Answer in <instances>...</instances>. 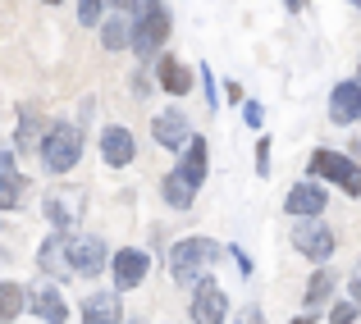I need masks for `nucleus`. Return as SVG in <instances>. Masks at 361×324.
Here are the masks:
<instances>
[{"instance_id":"7","label":"nucleus","mask_w":361,"mask_h":324,"mask_svg":"<svg viewBox=\"0 0 361 324\" xmlns=\"http://www.w3.org/2000/svg\"><path fill=\"white\" fill-rule=\"evenodd\" d=\"M147 274H151V256L142 251V247H119V251L110 256V279H115L119 292L142 288V283H147Z\"/></svg>"},{"instance_id":"25","label":"nucleus","mask_w":361,"mask_h":324,"mask_svg":"<svg viewBox=\"0 0 361 324\" xmlns=\"http://www.w3.org/2000/svg\"><path fill=\"white\" fill-rule=\"evenodd\" d=\"M106 9H110V0H73V14H78L82 27H97L106 18Z\"/></svg>"},{"instance_id":"41","label":"nucleus","mask_w":361,"mask_h":324,"mask_svg":"<svg viewBox=\"0 0 361 324\" xmlns=\"http://www.w3.org/2000/svg\"><path fill=\"white\" fill-rule=\"evenodd\" d=\"M37 324H42V320H37Z\"/></svg>"},{"instance_id":"26","label":"nucleus","mask_w":361,"mask_h":324,"mask_svg":"<svg viewBox=\"0 0 361 324\" xmlns=\"http://www.w3.org/2000/svg\"><path fill=\"white\" fill-rule=\"evenodd\" d=\"M361 316V301L348 297V301H334V311H329V324H353Z\"/></svg>"},{"instance_id":"3","label":"nucleus","mask_w":361,"mask_h":324,"mask_svg":"<svg viewBox=\"0 0 361 324\" xmlns=\"http://www.w3.org/2000/svg\"><path fill=\"white\" fill-rule=\"evenodd\" d=\"M37 156H42V169L46 174H73V165L82 160V123L73 119H55L51 128L42 132V147H37Z\"/></svg>"},{"instance_id":"8","label":"nucleus","mask_w":361,"mask_h":324,"mask_svg":"<svg viewBox=\"0 0 361 324\" xmlns=\"http://www.w3.org/2000/svg\"><path fill=\"white\" fill-rule=\"evenodd\" d=\"M69 247H73V233H69V228H51V233H46V242L37 247V270L51 274V279H73Z\"/></svg>"},{"instance_id":"23","label":"nucleus","mask_w":361,"mask_h":324,"mask_svg":"<svg viewBox=\"0 0 361 324\" xmlns=\"http://www.w3.org/2000/svg\"><path fill=\"white\" fill-rule=\"evenodd\" d=\"M37 128H42V114H37V106H32V101H23V106H18V137H14V147H18V151H32V147H42Z\"/></svg>"},{"instance_id":"33","label":"nucleus","mask_w":361,"mask_h":324,"mask_svg":"<svg viewBox=\"0 0 361 324\" xmlns=\"http://www.w3.org/2000/svg\"><path fill=\"white\" fill-rule=\"evenodd\" d=\"M238 324H265V316H261V311H256V306H247L243 316H238Z\"/></svg>"},{"instance_id":"18","label":"nucleus","mask_w":361,"mask_h":324,"mask_svg":"<svg viewBox=\"0 0 361 324\" xmlns=\"http://www.w3.org/2000/svg\"><path fill=\"white\" fill-rule=\"evenodd\" d=\"M82 324H123V301L115 292H92L82 297Z\"/></svg>"},{"instance_id":"40","label":"nucleus","mask_w":361,"mask_h":324,"mask_svg":"<svg viewBox=\"0 0 361 324\" xmlns=\"http://www.w3.org/2000/svg\"><path fill=\"white\" fill-rule=\"evenodd\" d=\"M357 78H361V60H357Z\"/></svg>"},{"instance_id":"29","label":"nucleus","mask_w":361,"mask_h":324,"mask_svg":"<svg viewBox=\"0 0 361 324\" xmlns=\"http://www.w3.org/2000/svg\"><path fill=\"white\" fill-rule=\"evenodd\" d=\"M256 174L270 178V137H265V132L256 137Z\"/></svg>"},{"instance_id":"11","label":"nucleus","mask_w":361,"mask_h":324,"mask_svg":"<svg viewBox=\"0 0 361 324\" xmlns=\"http://www.w3.org/2000/svg\"><path fill=\"white\" fill-rule=\"evenodd\" d=\"M151 137H156L165 151H183L188 142H192V123H188V114L178 106H169V110H160L156 119H151Z\"/></svg>"},{"instance_id":"13","label":"nucleus","mask_w":361,"mask_h":324,"mask_svg":"<svg viewBox=\"0 0 361 324\" xmlns=\"http://www.w3.org/2000/svg\"><path fill=\"white\" fill-rule=\"evenodd\" d=\"M133 156H137L133 132L123 128V123H106V128H101V160H106V169H128Z\"/></svg>"},{"instance_id":"10","label":"nucleus","mask_w":361,"mask_h":324,"mask_svg":"<svg viewBox=\"0 0 361 324\" xmlns=\"http://www.w3.org/2000/svg\"><path fill=\"white\" fill-rule=\"evenodd\" d=\"M69 265L78 279H97L101 270L110 265V251L97 233H73V247H69Z\"/></svg>"},{"instance_id":"14","label":"nucleus","mask_w":361,"mask_h":324,"mask_svg":"<svg viewBox=\"0 0 361 324\" xmlns=\"http://www.w3.org/2000/svg\"><path fill=\"white\" fill-rule=\"evenodd\" d=\"M27 311H32L42 324H69V306H64V297H60L55 283H42V288L27 292Z\"/></svg>"},{"instance_id":"24","label":"nucleus","mask_w":361,"mask_h":324,"mask_svg":"<svg viewBox=\"0 0 361 324\" xmlns=\"http://www.w3.org/2000/svg\"><path fill=\"white\" fill-rule=\"evenodd\" d=\"M27 311V292L18 288V283H0V324H14L18 316Z\"/></svg>"},{"instance_id":"21","label":"nucleus","mask_w":361,"mask_h":324,"mask_svg":"<svg viewBox=\"0 0 361 324\" xmlns=\"http://www.w3.org/2000/svg\"><path fill=\"white\" fill-rule=\"evenodd\" d=\"M160 197H165V206H169V211H188V206L197 201V187L188 183V174L174 165L165 178H160Z\"/></svg>"},{"instance_id":"2","label":"nucleus","mask_w":361,"mask_h":324,"mask_svg":"<svg viewBox=\"0 0 361 324\" xmlns=\"http://www.w3.org/2000/svg\"><path fill=\"white\" fill-rule=\"evenodd\" d=\"M224 251H229V247H220L215 237H183V242L169 247V274H174V283H183V288H197V283L220 265Z\"/></svg>"},{"instance_id":"12","label":"nucleus","mask_w":361,"mask_h":324,"mask_svg":"<svg viewBox=\"0 0 361 324\" xmlns=\"http://www.w3.org/2000/svg\"><path fill=\"white\" fill-rule=\"evenodd\" d=\"M357 119H361V78L334 82V92H329V123H338V128H353Z\"/></svg>"},{"instance_id":"19","label":"nucleus","mask_w":361,"mask_h":324,"mask_svg":"<svg viewBox=\"0 0 361 324\" xmlns=\"http://www.w3.org/2000/svg\"><path fill=\"white\" fill-rule=\"evenodd\" d=\"M97 32H101V46H106L110 55H115V51H128V46H133V14L110 9V18H101Z\"/></svg>"},{"instance_id":"32","label":"nucleus","mask_w":361,"mask_h":324,"mask_svg":"<svg viewBox=\"0 0 361 324\" xmlns=\"http://www.w3.org/2000/svg\"><path fill=\"white\" fill-rule=\"evenodd\" d=\"M110 9H119V14H137L142 0H110Z\"/></svg>"},{"instance_id":"27","label":"nucleus","mask_w":361,"mask_h":324,"mask_svg":"<svg viewBox=\"0 0 361 324\" xmlns=\"http://www.w3.org/2000/svg\"><path fill=\"white\" fill-rule=\"evenodd\" d=\"M197 78H202V87H206V106H211V110H220V87H215L211 64H197Z\"/></svg>"},{"instance_id":"34","label":"nucleus","mask_w":361,"mask_h":324,"mask_svg":"<svg viewBox=\"0 0 361 324\" xmlns=\"http://www.w3.org/2000/svg\"><path fill=\"white\" fill-rule=\"evenodd\" d=\"M353 297H357V301H361V270H357V274H353Z\"/></svg>"},{"instance_id":"31","label":"nucleus","mask_w":361,"mask_h":324,"mask_svg":"<svg viewBox=\"0 0 361 324\" xmlns=\"http://www.w3.org/2000/svg\"><path fill=\"white\" fill-rule=\"evenodd\" d=\"M229 256L238 261V274H243V279H252V256H247L243 247H229Z\"/></svg>"},{"instance_id":"38","label":"nucleus","mask_w":361,"mask_h":324,"mask_svg":"<svg viewBox=\"0 0 361 324\" xmlns=\"http://www.w3.org/2000/svg\"><path fill=\"white\" fill-rule=\"evenodd\" d=\"M348 5H353V9H361V0H348Z\"/></svg>"},{"instance_id":"15","label":"nucleus","mask_w":361,"mask_h":324,"mask_svg":"<svg viewBox=\"0 0 361 324\" xmlns=\"http://www.w3.org/2000/svg\"><path fill=\"white\" fill-rule=\"evenodd\" d=\"M42 215L51 219V228H69L73 233V224H78V215H82V201L69 192V187H55V192H46Z\"/></svg>"},{"instance_id":"35","label":"nucleus","mask_w":361,"mask_h":324,"mask_svg":"<svg viewBox=\"0 0 361 324\" xmlns=\"http://www.w3.org/2000/svg\"><path fill=\"white\" fill-rule=\"evenodd\" d=\"M288 324H316V316L307 311V316H298V320H288Z\"/></svg>"},{"instance_id":"9","label":"nucleus","mask_w":361,"mask_h":324,"mask_svg":"<svg viewBox=\"0 0 361 324\" xmlns=\"http://www.w3.org/2000/svg\"><path fill=\"white\" fill-rule=\"evenodd\" d=\"M329 206V192L320 178H302V183L288 187V197H283V211H288L293 219H320Z\"/></svg>"},{"instance_id":"37","label":"nucleus","mask_w":361,"mask_h":324,"mask_svg":"<svg viewBox=\"0 0 361 324\" xmlns=\"http://www.w3.org/2000/svg\"><path fill=\"white\" fill-rule=\"evenodd\" d=\"M42 5H64V0H42Z\"/></svg>"},{"instance_id":"39","label":"nucleus","mask_w":361,"mask_h":324,"mask_svg":"<svg viewBox=\"0 0 361 324\" xmlns=\"http://www.w3.org/2000/svg\"><path fill=\"white\" fill-rule=\"evenodd\" d=\"M123 324H142V320H123Z\"/></svg>"},{"instance_id":"1","label":"nucleus","mask_w":361,"mask_h":324,"mask_svg":"<svg viewBox=\"0 0 361 324\" xmlns=\"http://www.w3.org/2000/svg\"><path fill=\"white\" fill-rule=\"evenodd\" d=\"M169 32H174L169 0H142V9L133 14V46H128V51L137 55L142 64H147V60H160V55H165Z\"/></svg>"},{"instance_id":"17","label":"nucleus","mask_w":361,"mask_h":324,"mask_svg":"<svg viewBox=\"0 0 361 324\" xmlns=\"http://www.w3.org/2000/svg\"><path fill=\"white\" fill-rule=\"evenodd\" d=\"M156 82L169 92V96H188V92H192V69H188L178 55L165 51V55L156 60Z\"/></svg>"},{"instance_id":"36","label":"nucleus","mask_w":361,"mask_h":324,"mask_svg":"<svg viewBox=\"0 0 361 324\" xmlns=\"http://www.w3.org/2000/svg\"><path fill=\"white\" fill-rule=\"evenodd\" d=\"M283 9H293V14H298V9H302V0H283Z\"/></svg>"},{"instance_id":"20","label":"nucleus","mask_w":361,"mask_h":324,"mask_svg":"<svg viewBox=\"0 0 361 324\" xmlns=\"http://www.w3.org/2000/svg\"><path fill=\"white\" fill-rule=\"evenodd\" d=\"M178 169L188 174V183H192V187L206 183V169H211V147H206L202 132H192V142L183 147V160H178Z\"/></svg>"},{"instance_id":"16","label":"nucleus","mask_w":361,"mask_h":324,"mask_svg":"<svg viewBox=\"0 0 361 324\" xmlns=\"http://www.w3.org/2000/svg\"><path fill=\"white\" fill-rule=\"evenodd\" d=\"M23 192H27V178L18 174L14 151H0V211H18Z\"/></svg>"},{"instance_id":"30","label":"nucleus","mask_w":361,"mask_h":324,"mask_svg":"<svg viewBox=\"0 0 361 324\" xmlns=\"http://www.w3.org/2000/svg\"><path fill=\"white\" fill-rule=\"evenodd\" d=\"M151 82H156V73L147 78V64H142V69L133 73V96H151Z\"/></svg>"},{"instance_id":"4","label":"nucleus","mask_w":361,"mask_h":324,"mask_svg":"<svg viewBox=\"0 0 361 324\" xmlns=\"http://www.w3.org/2000/svg\"><path fill=\"white\" fill-rule=\"evenodd\" d=\"M311 178H320V183H334L343 197H361V165L353 156H343V151H329V147H316L307 160Z\"/></svg>"},{"instance_id":"22","label":"nucleus","mask_w":361,"mask_h":324,"mask_svg":"<svg viewBox=\"0 0 361 324\" xmlns=\"http://www.w3.org/2000/svg\"><path fill=\"white\" fill-rule=\"evenodd\" d=\"M334 288H338V274L329 270V265H316V274H311L307 292H302V301H307V311H320V306H329V297H334Z\"/></svg>"},{"instance_id":"28","label":"nucleus","mask_w":361,"mask_h":324,"mask_svg":"<svg viewBox=\"0 0 361 324\" xmlns=\"http://www.w3.org/2000/svg\"><path fill=\"white\" fill-rule=\"evenodd\" d=\"M243 123H247L252 132L265 128V106H261V101H243Z\"/></svg>"},{"instance_id":"6","label":"nucleus","mask_w":361,"mask_h":324,"mask_svg":"<svg viewBox=\"0 0 361 324\" xmlns=\"http://www.w3.org/2000/svg\"><path fill=\"white\" fill-rule=\"evenodd\" d=\"M229 320V292L220 288L215 274H206L192 288V324H224Z\"/></svg>"},{"instance_id":"5","label":"nucleus","mask_w":361,"mask_h":324,"mask_svg":"<svg viewBox=\"0 0 361 324\" xmlns=\"http://www.w3.org/2000/svg\"><path fill=\"white\" fill-rule=\"evenodd\" d=\"M293 247H298L311 265H325L329 256H334L338 237L329 233V224H320V219H298V224H293Z\"/></svg>"}]
</instances>
